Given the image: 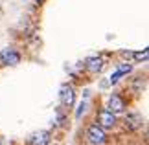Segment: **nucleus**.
<instances>
[{"instance_id":"obj_9","label":"nucleus","mask_w":149,"mask_h":145,"mask_svg":"<svg viewBox=\"0 0 149 145\" xmlns=\"http://www.w3.org/2000/svg\"><path fill=\"white\" fill-rule=\"evenodd\" d=\"M127 72H131V65H122L116 72L111 75V79H109V81H111V85H116L118 81H120V77H122L123 74H127Z\"/></svg>"},{"instance_id":"obj_1","label":"nucleus","mask_w":149,"mask_h":145,"mask_svg":"<svg viewBox=\"0 0 149 145\" xmlns=\"http://www.w3.org/2000/svg\"><path fill=\"white\" fill-rule=\"evenodd\" d=\"M87 140H88V143H92V145H103L107 142L105 130H103L100 125H90L87 129Z\"/></svg>"},{"instance_id":"obj_7","label":"nucleus","mask_w":149,"mask_h":145,"mask_svg":"<svg viewBox=\"0 0 149 145\" xmlns=\"http://www.w3.org/2000/svg\"><path fill=\"white\" fill-rule=\"evenodd\" d=\"M50 143V132L48 130H39L35 134H31L30 145H48Z\"/></svg>"},{"instance_id":"obj_8","label":"nucleus","mask_w":149,"mask_h":145,"mask_svg":"<svg viewBox=\"0 0 149 145\" xmlns=\"http://www.w3.org/2000/svg\"><path fill=\"white\" fill-rule=\"evenodd\" d=\"M85 66H87L90 72L96 74V72H100L101 68H103V61L100 59V57H88L87 62H85Z\"/></svg>"},{"instance_id":"obj_10","label":"nucleus","mask_w":149,"mask_h":145,"mask_svg":"<svg viewBox=\"0 0 149 145\" xmlns=\"http://www.w3.org/2000/svg\"><path fill=\"white\" fill-rule=\"evenodd\" d=\"M147 53H149V50H147V48H144L142 51H133L131 55H133L136 61H146V59H147Z\"/></svg>"},{"instance_id":"obj_11","label":"nucleus","mask_w":149,"mask_h":145,"mask_svg":"<svg viewBox=\"0 0 149 145\" xmlns=\"http://www.w3.org/2000/svg\"><path fill=\"white\" fill-rule=\"evenodd\" d=\"M87 107H88V103L87 101H81V105H79V108H77V112H76V118L79 119L81 116L85 114V110H87Z\"/></svg>"},{"instance_id":"obj_12","label":"nucleus","mask_w":149,"mask_h":145,"mask_svg":"<svg viewBox=\"0 0 149 145\" xmlns=\"http://www.w3.org/2000/svg\"><path fill=\"white\" fill-rule=\"evenodd\" d=\"M140 86H142V88L146 86V79L144 77H136L134 79V90H140Z\"/></svg>"},{"instance_id":"obj_2","label":"nucleus","mask_w":149,"mask_h":145,"mask_svg":"<svg viewBox=\"0 0 149 145\" xmlns=\"http://www.w3.org/2000/svg\"><path fill=\"white\" fill-rule=\"evenodd\" d=\"M96 121H98L96 125H100L101 129H112V127H116V116L111 110H101V112H98Z\"/></svg>"},{"instance_id":"obj_6","label":"nucleus","mask_w":149,"mask_h":145,"mask_svg":"<svg viewBox=\"0 0 149 145\" xmlns=\"http://www.w3.org/2000/svg\"><path fill=\"white\" fill-rule=\"evenodd\" d=\"M144 125V118H142V114H129L127 118H125V129L129 130H136L140 129V127Z\"/></svg>"},{"instance_id":"obj_3","label":"nucleus","mask_w":149,"mask_h":145,"mask_svg":"<svg viewBox=\"0 0 149 145\" xmlns=\"http://www.w3.org/2000/svg\"><path fill=\"white\" fill-rule=\"evenodd\" d=\"M0 62L6 66H15V65H19L20 62V53L19 51H15V50H2L0 51Z\"/></svg>"},{"instance_id":"obj_4","label":"nucleus","mask_w":149,"mask_h":145,"mask_svg":"<svg viewBox=\"0 0 149 145\" xmlns=\"http://www.w3.org/2000/svg\"><path fill=\"white\" fill-rule=\"evenodd\" d=\"M59 99H61V105H63V107H72V105H74V99H76V92H74L72 85H63V86H61Z\"/></svg>"},{"instance_id":"obj_5","label":"nucleus","mask_w":149,"mask_h":145,"mask_svg":"<svg viewBox=\"0 0 149 145\" xmlns=\"http://www.w3.org/2000/svg\"><path fill=\"white\" fill-rule=\"evenodd\" d=\"M109 110H111L112 114H118V112H123V108H125V101L120 97L118 94H112L111 97H109Z\"/></svg>"}]
</instances>
